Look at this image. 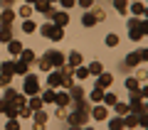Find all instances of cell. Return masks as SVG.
Returning <instances> with one entry per match:
<instances>
[{
    "mask_svg": "<svg viewBox=\"0 0 148 130\" xmlns=\"http://www.w3.org/2000/svg\"><path fill=\"white\" fill-rule=\"evenodd\" d=\"M89 123V110L77 108L74 113H69V125H86Z\"/></svg>",
    "mask_w": 148,
    "mask_h": 130,
    "instance_id": "1",
    "label": "cell"
},
{
    "mask_svg": "<svg viewBox=\"0 0 148 130\" xmlns=\"http://www.w3.org/2000/svg\"><path fill=\"white\" fill-rule=\"evenodd\" d=\"M22 91H25L27 96H35L37 91H40V81H37L35 74H30V76L25 74V86H22Z\"/></svg>",
    "mask_w": 148,
    "mask_h": 130,
    "instance_id": "2",
    "label": "cell"
},
{
    "mask_svg": "<svg viewBox=\"0 0 148 130\" xmlns=\"http://www.w3.org/2000/svg\"><path fill=\"white\" fill-rule=\"evenodd\" d=\"M42 35L49 37V39H54V42H59L64 37V32H62V27H57V25H42Z\"/></svg>",
    "mask_w": 148,
    "mask_h": 130,
    "instance_id": "3",
    "label": "cell"
},
{
    "mask_svg": "<svg viewBox=\"0 0 148 130\" xmlns=\"http://www.w3.org/2000/svg\"><path fill=\"white\" fill-rule=\"evenodd\" d=\"M128 110H131V113H136V115L146 110V103H143V98L136 93V91H131V106H128Z\"/></svg>",
    "mask_w": 148,
    "mask_h": 130,
    "instance_id": "4",
    "label": "cell"
},
{
    "mask_svg": "<svg viewBox=\"0 0 148 130\" xmlns=\"http://www.w3.org/2000/svg\"><path fill=\"white\" fill-rule=\"evenodd\" d=\"M35 10L42 12V15H47V17L54 15V7H52V3H49V0H35Z\"/></svg>",
    "mask_w": 148,
    "mask_h": 130,
    "instance_id": "5",
    "label": "cell"
},
{
    "mask_svg": "<svg viewBox=\"0 0 148 130\" xmlns=\"http://www.w3.org/2000/svg\"><path fill=\"white\" fill-rule=\"evenodd\" d=\"M143 35H148V22L146 20H138V25L131 27V39H141Z\"/></svg>",
    "mask_w": 148,
    "mask_h": 130,
    "instance_id": "6",
    "label": "cell"
},
{
    "mask_svg": "<svg viewBox=\"0 0 148 130\" xmlns=\"http://www.w3.org/2000/svg\"><path fill=\"white\" fill-rule=\"evenodd\" d=\"M45 57L49 59V64H52V66H57V69L64 66V54H62V52H47Z\"/></svg>",
    "mask_w": 148,
    "mask_h": 130,
    "instance_id": "7",
    "label": "cell"
},
{
    "mask_svg": "<svg viewBox=\"0 0 148 130\" xmlns=\"http://www.w3.org/2000/svg\"><path fill=\"white\" fill-rule=\"evenodd\" d=\"M10 27H12V25H8V22H0V42H10V39H12Z\"/></svg>",
    "mask_w": 148,
    "mask_h": 130,
    "instance_id": "8",
    "label": "cell"
},
{
    "mask_svg": "<svg viewBox=\"0 0 148 130\" xmlns=\"http://www.w3.org/2000/svg\"><path fill=\"white\" fill-rule=\"evenodd\" d=\"M47 83H49V89H54V86H62V74H59V71H49Z\"/></svg>",
    "mask_w": 148,
    "mask_h": 130,
    "instance_id": "9",
    "label": "cell"
},
{
    "mask_svg": "<svg viewBox=\"0 0 148 130\" xmlns=\"http://www.w3.org/2000/svg\"><path fill=\"white\" fill-rule=\"evenodd\" d=\"M54 25L57 27H64V25H69V12H54Z\"/></svg>",
    "mask_w": 148,
    "mask_h": 130,
    "instance_id": "10",
    "label": "cell"
},
{
    "mask_svg": "<svg viewBox=\"0 0 148 130\" xmlns=\"http://www.w3.org/2000/svg\"><path fill=\"white\" fill-rule=\"evenodd\" d=\"M111 83H114V76H111V74H104V71H101V74H99V83H96V86H101V89H109Z\"/></svg>",
    "mask_w": 148,
    "mask_h": 130,
    "instance_id": "11",
    "label": "cell"
},
{
    "mask_svg": "<svg viewBox=\"0 0 148 130\" xmlns=\"http://www.w3.org/2000/svg\"><path fill=\"white\" fill-rule=\"evenodd\" d=\"M32 113H35V123H37V125H45V123H47V118H49L47 110H40V108L32 110Z\"/></svg>",
    "mask_w": 148,
    "mask_h": 130,
    "instance_id": "12",
    "label": "cell"
},
{
    "mask_svg": "<svg viewBox=\"0 0 148 130\" xmlns=\"http://www.w3.org/2000/svg\"><path fill=\"white\" fill-rule=\"evenodd\" d=\"M54 103H57L59 108H67L69 106V93H57L54 96Z\"/></svg>",
    "mask_w": 148,
    "mask_h": 130,
    "instance_id": "13",
    "label": "cell"
},
{
    "mask_svg": "<svg viewBox=\"0 0 148 130\" xmlns=\"http://www.w3.org/2000/svg\"><path fill=\"white\" fill-rule=\"evenodd\" d=\"M91 115H94L96 120H106V108L104 106H94V108H91Z\"/></svg>",
    "mask_w": 148,
    "mask_h": 130,
    "instance_id": "14",
    "label": "cell"
},
{
    "mask_svg": "<svg viewBox=\"0 0 148 130\" xmlns=\"http://www.w3.org/2000/svg\"><path fill=\"white\" fill-rule=\"evenodd\" d=\"M8 52H10V54H20L22 52V44L17 39H10V42H8Z\"/></svg>",
    "mask_w": 148,
    "mask_h": 130,
    "instance_id": "15",
    "label": "cell"
},
{
    "mask_svg": "<svg viewBox=\"0 0 148 130\" xmlns=\"http://www.w3.org/2000/svg\"><path fill=\"white\" fill-rule=\"evenodd\" d=\"M3 15V22H8V25H12V20H15V12H12V7H5V10L0 12Z\"/></svg>",
    "mask_w": 148,
    "mask_h": 130,
    "instance_id": "16",
    "label": "cell"
},
{
    "mask_svg": "<svg viewBox=\"0 0 148 130\" xmlns=\"http://www.w3.org/2000/svg\"><path fill=\"white\" fill-rule=\"evenodd\" d=\"M0 74H8V76H12V74H15V62H5L3 66H0Z\"/></svg>",
    "mask_w": 148,
    "mask_h": 130,
    "instance_id": "17",
    "label": "cell"
},
{
    "mask_svg": "<svg viewBox=\"0 0 148 130\" xmlns=\"http://www.w3.org/2000/svg\"><path fill=\"white\" fill-rule=\"evenodd\" d=\"M126 64H128V66H138V64H141V54H138V52L128 54V57H126Z\"/></svg>",
    "mask_w": 148,
    "mask_h": 130,
    "instance_id": "18",
    "label": "cell"
},
{
    "mask_svg": "<svg viewBox=\"0 0 148 130\" xmlns=\"http://www.w3.org/2000/svg\"><path fill=\"white\" fill-rule=\"evenodd\" d=\"M89 98L94 101V103H99V101L104 98V89H101V86H96V89H94V91H91V93H89Z\"/></svg>",
    "mask_w": 148,
    "mask_h": 130,
    "instance_id": "19",
    "label": "cell"
},
{
    "mask_svg": "<svg viewBox=\"0 0 148 130\" xmlns=\"http://www.w3.org/2000/svg\"><path fill=\"white\" fill-rule=\"evenodd\" d=\"M20 62H25V64H32V62H35V54H32L30 52V49H22V52H20Z\"/></svg>",
    "mask_w": 148,
    "mask_h": 130,
    "instance_id": "20",
    "label": "cell"
},
{
    "mask_svg": "<svg viewBox=\"0 0 148 130\" xmlns=\"http://www.w3.org/2000/svg\"><path fill=\"white\" fill-rule=\"evenodd\" d=\"M82 64V54L79 52H72L69 54V66H79Z\"/></svg>",
    "mask_w": 148,
    "mask_h": 130,
    "instance_id": "21",
    "label": "cell"
},
{
    "mask_svg": "<svg viewBox=\"0 0 148 130\" xmlns=\"http://www.w3.org/2000/svg\"><path fill=\"white\" fill-rule=\"evenodd\" d=\"M35 30H37V25L30 20V17H27V20L22 22V32H27V35H30V32H35Z\"/></svg>",
    "mask_w": 148,
    "mask_h": 130,
    "instance_id": "22",
    "label": "cell"
},
{
    "mask_svg": "<svg viewBox=\"0 0 148 130\" xmlns=\"http://www.w3.org/2000/svg\"><path fill=\"white\" fill-rule=\"evenodd\" d=\"M27 69H30V64H25V62H17L15 64V74H20V76H25Z\"/></svg>",
    "mask_w": 148,
    "mask_h": 130,
    "instance_id": "23",
    "label": "cell"
},
{
    "mask_svg": "<svg viewBox=\"0 0 148 130\" xmlns=\"http://www.w3.org/2000/svg\"><path fill=\"white\" fill-rule=\"evenodd\" d=\"M86 69H89V74H91V76H99V74H101V64H99V62H91Z\"/></svg>",
    "mask_w": 148,
    "mask_h": 130,
    "instance_id": "24",
    "label": "cell"
},
{
    "mask_svg": "<svg viewBox=\"0 0 148 130\" xmlns=\"http://www.w3.org/2000/svg\"><path fill=\"white\" fill-rule=\"evenodd\" d=\"M131 12H133V15H138V17H141L143 12H146V7H143V3H138V0H136V3H133V7H131Z\"/></svg>",
    "mask_w": 148,
    "mask_h": 130,
    "instance_id": "25",
    "label": "cell"
},
{
    "mask_svg": "<svg viewBox=\"0 0 148 130\" xmlns=\"http://www.w3.org/2000/svg\"><path fill=\"white\" fill-rule=\"evenodd\" d=\"M82 22H84V27H91L96 22V15H91V12H86L84 17H82Z\"/></svg>",
    "mask_w": 148,
    "mask_h": 130,
    "instance_id": "26",
    "label": "cell"
},
{
    "mask_svg": "<svg viewBox=\"0 0 148 130\" xmlns=\"http://www.w3.org/2000/svg\"><path fill=\"white\" fill-rule=\"evenodd\" d=\"M32 12H35V10H32V7H30V3H25V5L20 7V12H17V15H22V17H30Z\"/></svg>",
    "mask_w": 148,
    "mask_h": 130,
    "instance_id": "27",
    "label": "cell"
},
{
    "mask_svg": "<svg viewBox=\"0 0 148 130\" xmlns=\"http://www.w3.org/2000/svg\"><path fill=\"white\" fill-rule=\"evenodd\" d=\"M126 5H128V0H114V7L119 12H126Z\"/></svg>",
    "mask_w": 148,
    "mask_h": 130,
    "instance_id": "28",
    "label": "cell"
},
{
    "mask_svg": "<svg viewBox=\"0 0 148 130\" xmlns=\"http://www.w3.org/2000/svg\"><path fill=\"white\" fill-rule=\"evenodd\" d=\"M54 96H57L54 91H45V93H42V101H45V103H54Z\"/></svg>",
    "mask_w": 148,
    "mask_h": 130,
    "instance_id": "29",
    "label": "cell"
},
{
    "mask_svg": "<svg viewBox=\"0 0 148 130\" xmlns=\"http://www.w3.org/2000/svg\"><path fill=\"white\" fill-rule=\"evenodd\" d=\"M101 101H104L106 106H114V103H116L119 98H116V96H114V93H104V98H101Z\"/></svg>",
    "mask_w": 148,
    "mask_h": 130,
    "instance_id": "30",
    "label": "cell"
},
{
    "mask_svg": "<svg viewBox=\"0 0 148 130\" xmlns=\"http://www.w3.org/2000/svg\"><path fill=\"white\" fill-rule=\"evenodd\" d=\"M114 106H116V113H119V115H126V113H128V106H126V103H119V101H116Z\"/></svg>",
    "mask_w": 148,
    "mask_h": 130,
    "instance_id": "31",
    "label": "cell"
},
{
    "mask_svg": "<svg viewBox=\"0 0 148 130\" xmlns=\"http://www.w3.org/2000/svg\"><path fill=\"white\" fill-rule=\"evenodd\" d=\"M69 91H72V98H84V91H82L79 86H72Z\"/></svg>",
    "mask_w": 148,
    "mask_h": 130,
    "instance_id": "32",
    "label": "cell"
},
{
    "mask_svg": "<svg viewBox=\"0 0 148 130\" xmlns=\"http://www.w3.org/2000/svg\"><path fill=\"white\" fill-rule=\"evenodd\" d=\"M30 98H32V96H30ZM27 108H30V110H37V108H42V101H40V98H32Z\"/></svg>",
    "mask_w": 148,
    "mask_h": 130,
    "instance_id": "33",
    "label": "cell"
},
{
    "mask_svg": "<svg viewBox=\"0 0 148 130\" xmlns=\"http://www.w3.org/2000/svg\"><path fill=\"white\" fill-rule=\"evenodd\" d=\"M126 89L128 91H138V81L136 79H126Z\"/></svg>",
    "mask_w": 148,
    "mask_h": 130,
    "instance_id": "34",
    "label": "cell"
},
{
    "mask_svg": "<svg viewBox=\"0 0 148 130\" xmlns=\"http://www.w3.org/2000/svg\"><path fill=\"white\" fill-rule=\"evenodd\" d=\"M106 44H109V47H116V44H119V37L116 35H106Z\"/></svg>",
    "mask_w": 148,
    "mask_h": 130,
    "instance_id": "35",
    "label": "cell"
},
{
    "mask_svg": "<svg viewBox=\"0 0 148 130\" xmlns=\"http://www.w3.org/2000/svg\"><path fill=\"white\" fill-rule=\"evenodd\" d=\"M77 76H79V79H86V76H89V69H86V66H77Z\"/></svg>",
    "mask_w": 148,
    "mask_h": 130,
    "instance_id": "36",
    "label": "cell"
},
{
    "mask_svg": "<svg viewBox=\"0 0 148 130\" xmlns=\"http://www.w3.org/2000/svg\"><path fill=\"white\" fill-rule=\"evenodd\" d=\"M10 79L12 76H8V74H0V89H5L8 83H10Z\"/></svg>",
    "mask_w": 148,
    "mask_h": 130,
    "instance_id": "37",
    "label": "cell"
},
{
    "mask_svg": "<svg viewBox=\"0 0 148 130\" xmlns=\"http://www.w3.org/2000/svg\"><path fill=\"white\" fill-rule=\"evenodd\" d=\"M49 66H52V64H49V59H47V57H42V59H40V69H42V71H47Z\"/></svg>",
    "mask_w": 148,
    "mask_h": 130,
    "instance_id": "38",
    "label": "cell"
},
{
    "mask_svg": "<svg viewBox=\"0 0 148 130\" xmlns=\"http://www.w3.org/2000/svg\"><path fill=\"white\" fill-rule=\"evenodd\" d=\"M109 125H111V128H123V120H121V118H114Z\"/></svg>",
    "mask_w": 148,
    "mask_h": 130,
    "instance_id": "39",
    "label": "cell"
},
{
    "mask_svg": "<svg viewBox=\"0 0 148 130\" xmlns=\"http://www.w3.org/2000/svg\"><path fill=\"white\" fill-rule=\"evenodd\" d=\"M8 130H17V120H15V118L8 120Z\"/></svg>",
    "mask_w": 148,
    "mask_h": 130,
    "instance_id": "40",
    "label": "cell"
},
{
    "mask_svg": "<svg viewBox=\"0 0 148 130\" xmlns=\"http://www.w3.org/2000/svg\"><path fill=\"white\" fill-rule=\"evenodd\" d=\"M59 3H62V5H64V7H67V10H69V7H72L74 3H77V0H59Z\"/></svg>",
    "mask_w": 148,
    "mask_h": 130,
    "instance_id": "41",
    "label": "cell"
},
{
    "mask_svg": "<svg viewBox=\"0 0 148 130\" xmlns=\"http://www.w3.org/2000/svg\"><path fill=\"white\" fill-rule=\"evenodd\" d=\"M79 5L82 7H91V5H94V0H79Z\"/></svg>",
    "mask_w": 148,
    "mask_h": 130,
    "instance_id": "42",
    "label": "cell"
},
{
    "mask_svg": "<svg viewBox=\"0 0 148 130\" xmlns=\"http://www.w3.org/2000/svg\"><path fill=\"white\" fill-rule=\"evenodd\" d=\"M138 54H141V62H146V59H148V49H138Z\"/></svg>",
    "mask_w": 148,
    "mask_h": 130,
    "instance_id": "43",
    "label": "cell"
},
{
    "mask_svg": "<svg viewBox=\"0 0 148 130\" xmlns=\"http://www.w3.org/2000/svg\"><path fill=\"white\" fill-rule=\"evenodd\" d=\"M0 5L3 7H12V0H0Z\"/></svg>",
    "mask_w": 148,
    "mask_h": 130,
    "instance_id": "44",
    "label": "cell"
},
{
    "mask_svg": "<svg viewBox=\"0 0 148 130\" xmlns=\"http://www.w3.org/2000/svg\"><path fill=\"white\" fill-rule=\"evenodd\" d=\"M25 3H35V0H25Z\"/></svg>",
    "mask_w": 148,
    "mask_h": 130,
    "instance_id": "45",
    "label": "cell"
},
{
    "mask_svg": "<svg viewBox=\"0 0 148 130\" xmlns=\"http://www.w3.org/2000/svg\"><path fill=\"white\" fill-rule=\"evenodd\" d=\"M49 3H57V0H49Z\"/></svg>",
    "mask_w": 148,
    "mask_h": 130,
    "instance_id": "46",
    "label": "cell"
},
{
    "mask_svg": "<svg viewBox=\"0 0 148 130\" xmlns=\"http://www.w3.org/2000/svg\"><path fill=\"white\" fill-rule=\"evenodd\" d=\"M0 22H3V15H0Z\"/></svg>",
    "mask_w": 148,
    "mask_h": 130,
    "instance_id": "47",
    "label": "cell"
}]
</instances>
